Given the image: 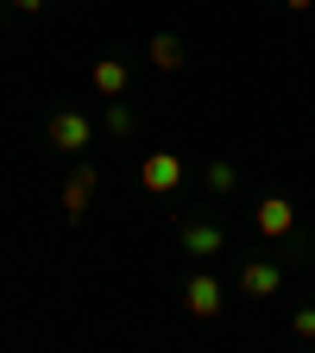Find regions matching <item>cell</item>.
<instances>
[{
  "mask_svg": "<svg viewBox=\"0 0 315 353\" xmlns=\"http://www.w3.org/2000/svg\"><path fill=\"white\" fill-rule=\"evenodd\" d=\"M183 183V164H176L170 152H158L152 164H145V190H176Z\"/></svg>",
  "mask_w": 315,
  "mask_h": 353,
  "instance_id": "277c9868",
  "label": "cell"
},
{
  "mask_svg": "<svg viewBox=\"0 0 315 353\" xmlns=\"http://www.w3.org/2000/svg\"><path fill=\"white\" fill-rule=\"evenodd\" d=\"M208 190L227 196V190H234V164H208Z\"/></svg>",
  "mask_w": 315,
  "mask_h": 353,
  "instance_id": "9c48e42d",
  "label": "cell"
},
{
  "mask_svg": "<svg viewBox=\"0 0 315 353\" xmlns=\"http://www.w3.org/2000/svg\"><path fill=\"white\" fill-rule=\"evenodd\" d=\"M176 240H183V252H196V259L227 252V234H221L214 221H183V228H176Z\"/></svg>",
  "mask_w": 315,
  "mask_h": 353,
  "instance_id": "6da1fadb",
  "label": "cell"
},
{
  "mask_svg": "<svg viewBox=\"0 0 315 353\" xmlns=\"http://www.w3.org/2000/svg\"><path fill=\"white\" fill-rule=\"evenodd\" d=\"M152 63L158 70H176V63H183V44H176V38H158L152 44Z\"/></svg>",
  "mask_w": 315,
  "mask_h": 353,
  "instance_id": "52a82bcc",
  "label": "cell"
},
{
  "mask_svg": "<svg viewBox=\"0 0 315 353\" xmlns=\"http://www.w3.org/2000/svg\"><path fill=\"white\" fill-rule=\"evenodd\" d=\"M309 353H315V347H309Z\"/></svg>",
  "mask_w": 315,
  "mask_h": 353,
  "instance_id": "8fae6325",
  "label": "cell"
},
{
  "mask_svg": "<svg viewBox=\"0 0 315 353\" xmlns=\"http://www.w3.org/2000/svg\"><path fill=\"white\" fill-rule=\"evenodd\" d=\"M278 278H284L278 265H246V272H240V290H246V296H272Z\"/></svg>",
  "mask_w": 315,
  "mask_h": 353,
  "instance_id": "5b68a950",
  "label": "cell"
},
{
  "mask_svg": "<svg viewBox=\"0 0 315 353\" xmlns=\"http://www.w3.org/2000/svg\"><path fill=\"white\" fill-rule=\"evenodd\" d=\"M95 88H101V95H120V88H126V70L120 63H101L95 70Z\"/></svg>",
  "mask_w": 315,
  "mask_h": 353,
  "instance_id": "ba28073f",
  "label": "cell"
},
{
  "mask_svg": "<svg viewBox=\"0 0 315 353\" xmlns=\"http://www.w3.org/2000/svg\"><path fill=\"white\" fill-rule=\"evenodd\" d=\"M284 7H296V13H303V7H309V0H284Z\"/></svg>",
  "mask_w": 315,
  "mask_h": 353,
  "instance_id": "30bf717a",
  "label": "cell"
},
{
  "mask_svg": "<svg viewBox=\"0 0 315 353\" xmlns=\"http://www.w3.org/2000/svg\"><path fill=\"white\" fill-rule=\"evenodd\" d=\"M290 221H296V208H290L284 196L258 202V234H290Z\"/></svg>",
  "mask_w": 315,
  "mask_h": 353,
  "instance_id": "3957f363",
  "label": "cell"
},
{
  "mask_svg": "<svg viewBox=\"0 0 315 353\" xmlns=\"http://www.w3.org/2000/svg\"><path fill=\"white\" fill-rule=\"evenodd\" d=\"M221 296H227V290H221L214 278H190V284H183V303H190V316H214V309H221Z\"/></svg>",
  "mask_w": 315,
  "mask_h": 353,
  "instance_id": "7a4b0ae2",
  "label": "cell"
},
{
  "mask_svg": "<svg viewBox=\"0 0 315 353\" xmlns=\"http://www.w3.org/2000/svg\"><path fill=\"white\" fill-rule=\"evenodd\" d=\"M51 139H57V145H82V139H88V120H76V114H57Z\"/></svg>",
  "mask_w": 315,
  "mask_h": 353,
  "instance_id": "8992f818",
  "label": "cell"
}]
</instances>
